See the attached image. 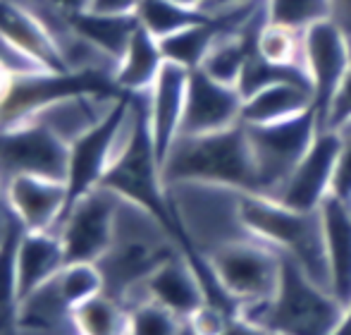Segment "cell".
I'll return each instance as SVG.
<instances>
[{
    "label": "cell",
    "instance_id": "6da1fadb",
    "mask_svg": "<svg viewBox=\"0 0 351 335\" xmlns=\"http://www.w3.org/2000/svg\"><path fill=\"white\" fill-rule=\"evenodd\" d=\"M160 175L165 187L204 182V185H225L244 192L258 189L244 122L210 135L177 137L160 168Z\"/></svg>",
    "mask_w": 351,
    "mask_h": 335
},
{
    "label": "cell",
    "instance_id": "7a4b0ae2",
    "mask_svg": "<svg viewBox=\"0 0 351 335\" xmlns=\"http://www.w3.org/2000/svg\"><path fill=\"white\" fill-rule=\"evenodd\" d=\"M239 211L244 225L291 259L313 283L330 290L325 230L318 211H299L261 192H241Z\"/></svg>",
    "mask_w": 351,
    "mask_h": 335
},
{
    "label": "cell",
    "instance_id": "3957f363",
    "mask_svg": "<svg viewBox=\"0 0 351 335\" xmlns=\"http://www.w3.org/2000/svg\"><path fill=\"white\" fill-rule=\"evenodd\" d=\"M125 96L110 67H72L65 72L32 70L17 75L10 93L0 103V127L36 120L48 108L62 103L115 101Z\"/></svg>",
    "mask_w": 351,
    "mask_h": 335
},
{
    "label": "cell",
    "instance_id": "277c9868",
    "mask_svg": "<svg viewBox=\"0 0 351 335\" xmlns=\"http://www.w3.org/2000/svg\"><path fill=\"white\" fill-rule=\"evenodd\" d=\"M342 304L285 256L280 288L265 314L263 326L285 335H337L344 323Z\"/></svg>",
    "mask_w": 351,
    "mask_h": 335
},
{
    "label": "cell",
    "instance_id": "5b68a950",
    "mask_svg": "<svg viewBox=\"0 0 351 335\" xmlns=\"http://www.w3.org/2000/svg\"><path fill=\"white\" fill-rule=\"evenodd\" d=\"M132 93L115 98L106 113L84 127L77 137L70 141V159H67V204H65V218L70 209L82 196L101 187L103 175L108 172L112 159H115V144L120 137L122 127L132 117ZM62 223V220H60Z\"/></svg>",
    "mask_w": 351,
    "mask_h": 335
},
{
    "label": "cell",
    "instance_id": "8992f818",
    "mask_svg": "<svg viewBox=\"0 0 351 335\" xmlns=\"http://www.w3.org/2000/svg\"><path fill=\"white\" fill-rule=\"evenodd\" d=\"M244 127L246 137H249L251 156H254L256 180H258L256 192L275 196L296 163L304 159L308 146L313 144L320 130V120L313 108V111L289 117V120Z\"/></svg>",
    "mask_w": 351,
    "mask_h": 335
},
{
    "label": "cell",
    "instance_id": "52a82bcc",
    "mask_svg": "<svg viewBox=\"0 0 351 335\" xmlns=\"http://www.w3.org/2000/svg\"><path fill=\"white\" fill-rule=\"evenodd\" d=\"M70 141L41 120L0 127V172L41 175L53 180L67 177Z\"/></svg>",
    "mask_w": 351,
    "mask_h": 335
},
{
    "label": "cell",
    "instance_id": "ba28073f",
    "mask_svg": "<svg viewBox=\"0 0 351 335\" xmlns=\"http://www.w3.org/2000/svg\"><path fill=\"white\" fill-rule=\"evenodd\" d=\"M120 196L96 187L77 201L58 225L65 264H98L112 249Z\"/></svg>",
    "mask_w": 351,
    "mask_h": 335
},
{
    "label": "cell",
    "instance_id": "9c48e42d",
    "mask_svg": "<svg viewBox=\"0 0 351 335\" xmlns=\"http://www.w3.org/2000/svg\"><path fill=\"white\" fill-rule=\"evenodd\" d=\"M304 70L313 89L315 113L323 117L351 70V36L335 19L313 24L304 32Z\"/></svg>",
    "mask_w": 351,
    "mask_h": 335
},
{
    "label": "cell",
    "instance_id": "30bf717a",
    "mask_svg": "<svg viewBox=\"0 0 351 335\" xmlns=\"http://www.w3.org/2000/svg\"><path fill=\"white\" fill-rule=\"evenodd\" d=\"M339 161V135L332 127H320L313 144L285 180L275 199L299 211H318L332 194Z\"/></svg>",
    "mask_w": 351,
    "mask_h": 335
},
{
    "label": "cell",
    "instance_id": "8fae6325",
    "mask_svg": "<svg viewBox=\"0 0 351 335\" xmlns=\"http://www.w3.org/2000/svg\"><path fill=\"white\" fill-rule=\"evenodd\" d=\"M136 290H141L139 299H153L184 321H189L204 304L213 302L208 273L184 251H177L162 261Z\"/></svg>",
    "mask_w": 351,
    "mask_h": 335
},
{
    "label": "cell",
    "instance_id": "7c38bea8",
    "mask_svg": "<svg viewBox=\"0 0 351 335\" xmlns=\"http://www.w3.org/2000/svg\"><path fill=\"white\" fill-rule=\"evenodd\" d=\"M241 108L244 96L239 89L213 80L204 70H191L180 137L230 130L241 122Z\"/></svg>",
    "mask_w": 351,
    "mask_h": 335
},
{
    "label": "cell",
    "instance_id": "4fadbf2b",
    "mask_svg": "<svg viewBox=\"0 0 351 335\" xmlns=\"http://www.w3.org/2000/svg\"><path fill=\"white\" fill-rule=\"evenodd\" d=\"M67 204L65 180L14 175L5 185V206L24 230H58Z\"/></svg>",
    "mask_w": 351,
    "mask_h": 335
},
{
    "label": "cell",
    "instance_id": "5bb4252c",
    "mask_svg": "<svg viewBox=\"0 0 351 335\" xmlns=\"http://www.w3.org/2000/svg\"><path fill=\"white\" fill-rule=\"evenodd\" d=\"M189 72L191 70L177 65V62L165 60L158 80L153 82L151 91L146 93L151 137L160 168L165 163L172 144L180 137L182 115H184V103H186V89H189Z\"/></svg>",
    "mask_w": 351,
    "mask_h": 335
},
{
    "label": "cell",
    "instance_id": "9a60e30c",
    "mask_svg": "<svg viewBox=\"0 0 351 335\" xmlns=\"http://www.w3.org/2000/svg\"><path fill=\"white\" fill-rule=\"evenodd\" d=\"M0 36L46 70H72L70 58L65 56L51 29L32 10L14 0H0Z\"/></svg>",
    "mask_w": 351,
    "mask_h": 335
},
{
    "label": "cell",
    "instance_id": "2e32d148",
    "mask_svg": "<svg viewBox=\"0 0 351 335\" xmlns=\"http://www.w3.org/2000/svg\"><path fill=\"white\" fill-rule=\"evenodd\" d=\"M328 251L330 292L335 294L344 312L351 307V209L344 199L330 194L320 206Z\"/></svg>",
    "mask_w": 351,
    "mask_h": 335
},
{
    "label": "cell",
    "instance_id": "e0dca14e",
    "mask_svg": "<svg viewBox=\"0 0 351 335\" xmlns=\"http://www.w3.org/2000/svg\"><path fill=\"white\" fill-rule=\"evenodd\" d=\"M65 266V249L58 230H24L17 247L19 302L51 283Z\"/></svg>",
    "mask_w": 351,
    "mask_h": 335
},
{
    "label": "cell",
    "instance_id": "ac0fdd59",
    "mask_svg": "<svg viewBox=\"0 0 351 335\" xmlns=\"http://www.w3.org/2000/svg\"><path fill=\"white\" fill-rule=\"evenodd\" d=\"M313 108V89L308 82L282 80L268 84V86L251 93L249 98H244L241 122L244 125H270V122H282L289 117L304 115Z\"/></svg>",
    "mask_w": 351,
    "mask_h": 335
},
{
    "label": "cell",
    "instance_id": "d6986e66",
    "mask_svg": "<svg viewBox=\"0 0 351 335\" xmlns=\"http://www.w3.org/2000/svg\"><path fill=\"white\" fill-rule=\"evenodd\" d=\"M67 24L82 41L91 43L96 51H101L112 67L117 65L130 46L132 36L139 29V14L136 12H98V10H82V12L65 14Z\"/></svg>",
    "mask_w": 351,
    "mask_h": 335
},
{
    "label": "cell",
    "instance_id": "ffe728a7",
    "mask_svg": "<svg viewBox=\"0 0 351 335\" xmlns=\"http://www.w3.org/2000/svg\"><path fill=\"white\" fill-rule=\"evenodd\" d=\"M162 65H165V56H162L160 41L148 32L146 27H141L134 32L130 46H127L125 56L117 60L115 70V82L125 93H148L153 86V82L158 80Z\"/></svg>",
    "mask_w": 351,
    "mask_h": 335
},
{
    "label": "cell",
    "instance_id": "44dd1931",
    "mask_svg": "<svg viewBox=\"0 0 351 335\" xmlns=\"http://www.w3.org/2000/svg\"><path fill=\"white\" fill-rule=\"evenodd\" d=\"M220 32L222 19L217 14H213L208 22L194 24V27H186L182 32L160 38L162 56H165V60L177 62V65L186 67V70H199Z\"/></svg>",
    "mask_w": 351,
    "mask_h": 335
},
{
    "label": "cell",
    "instance_id": "7402d4cb",
    "mask_svg": "<svg viewBox=\"0 0 351 335\" xmlns=\"http://www.w3.org/2000/svg\"><path fill=\"white\" fill-rule=\"evenodd\" d=\"M22 233V223L10 211H5V225L0 235V331L17 316V247Z\"/></svg>",
    "mask_w": 351,
    "mask_h": 335
},
{
    "label": "cell",
    "instance_id": "603a6c76",
    "mask_svg": "<svg viewBox=\"0 0 351 335\" xmlns=\"http://www.w3.org/2000/svg\"><path fill=\"white\" fill-rule=\"evenodd\" d=\"M14 321L24 328V331H53L60 326L62 321L72 323V309L62 299L60 290L56 285V278L32 292L27 299H22L17 307V316Z\"/></svg>",
    "mask_w": 351,
    "mask_h": 335
},
{
    "label": "cell",
    "instance_id": "cb8c5ba5",
    "mask_svg": "<svg viewBox=\"0 0 351 335\" xmlns=\"http://www.w3.org/2000/svg\"><path fill=\"white\" fill-rule=\"evenodd\" d=\"M136 14H139L141 27H146L158 41L186 27L208 22L213 17L204 8H189V5L175 3V0H141Z\"/></svg>",
    "mask_w": 351,
    "mask_h": 335
},
{
    "label": "cell",
    "instance_id": "d4e9b609",
    "mask_svg": "<svg viewBox=\"0 0 351 335\" xmlns=\"http://www.w3.org/2000/svg\"><path fill=\"white\" fill-rule=\"evenodd\" d=\"M72 326L79 335H127V307L101 292L72 309Z\"/></svg>",
    "mask_w": 351,
    "mask_h": 335
},
{
    "label": "cell",
    "instance_id": "484cf974",
    "mask_svg": "<svg viewBox=\"0 0 351 335\" xmlns=\"http://www.w3.org/2000/svg\"><path fill=\"white\" fill-rule=\"evenodd\" d=\"M254 48L263 60L273 62V65L299 67V70H304V32L282 27V24L265 22L256 32Z\"/></svg>",
    "mask_w": 351,
    "mask_h": 335
},
{
    "label": "cell",
    "instance_id": "4316f807",
    "mask_svg": "<svg viewBox=\"0 0 351 335\" xmlns=\"http://www.w3.org/2000/svg\"><path fill=\"white\" fill-rule=\"evenodd\" d=\"M186 321L153 299L127 307V335H184Z\"/></svg>",
    "mask_w": 351,
    "mask_h": 335
},
{
    "label": "cell",
    "instance_id": "83f0119b",
    "mask_svg": "<svg viewBox=\"0 0 351 335\" xmlns=\"http://www.w3.org/2000/svg\"><path fill=\"white\" fill-rule=\"evenodd\" d=\"M268 22L306 32L313 24L332 19V0H265Z\"/></svg>",
    "mask_w": 351,
    "mask_h": 335
},
{
    "label": "cell",
    "instance_id": "f1b7e54d",
    "mask_svg": "<svg viewBox=\"0 0 351 335\" xmlns=\"http://www.w3.org/2000/svg\"><path fill=\"white\" fill-rule=\"evenodd\" d=\"M56 285L67 307L74 309L86 299L106 292V275L98 264H67L56 275Z\"/></svg>",
    "mask_w": 351,
    "mask_h": 335
},
{
    "label": "cell",
    "instance_id": "f546056e",
    "mask_svg": "<svg viewBox=\"0 0 351 335\" xmlns=\"http://www.w3.org/2000/svg\"><path fill=\"white\" fill-rule=\"evenodd\" d=\"M232 314L215 302H208L186 321L191 335H225L230 328Z\"/></svg>",
    "mask_w": 351,
    "mask_h": 335
},
{
    "label": "cell",
    "instance_id": "4dcf8cb0",
    "mask_svg": "<svg viewBox=\"0 0 351 335\" xmlns=\"http://www.w3.org/2000/svg\"><path fill=\"white\" fill-rule=\"evenodd\" d=\"M337 135H339V161H337V172H335L332 194L349 204V199H351V120L342 122V125L337 127Z\"/></svg>",
    "mask_w": 351,
    "mask_h": 335
},
{
    "label": "cell",
    "instance_id": "1f68e13d",
    "mask_svg": "<svg viewBox=\"0 0 351 335\" xmlns=\"http://www.w3.org/2000/svg\"><path fill=\"white\" fill-rule=\"evenodd\" d=\"M347 120H351V70L347 72L344 82L339 84L337 93H335V98H332V103H330L320 127H332V130H337V127Z\"/></svg>",
    "mask_w": 351,
    "mask_h": 335
},
{
    "label": "cell",
    "instance_id": "d6a6232c",
    "mask_svg": "<svg viewBox=\"0 0 351 335\" xmlns=\"http://www.w3.org/2000/svg\"><path fill=\"white\" fill-rule=\"evenodd\" d=\"M141 5V0H93L91 10H98V12H136Z\"/></svg>",
    "mask_w": 351,
    "mask_h": 335
},
{
    "label": "cell",
    "instance_id": "836d02e7",
    "mask_svg": "<svg viewBox=\"0 0 351 335\" xmlns=\"http://www.w3.org/2000/svg\"><path fill=\"white\" fill-rule=\"evenodd\" d=\"M225 335H270V331L265 326H258V323H251L239 316H232L230 328H227Z\"/></svg>",
    "mask_w": 351,
    "mask_h": 335
},
{
    "label": "cell",
    "instance_id": "e575fe53",
    "mask_svg": "<svg viewBox=\"0 0 351 335\" xmlns=\"http://www.w3.org/2000/svg\"><path fill=\"white\" fill-rule=\"evenodd\" d=\"M332 19L351 36V0H332Z\"/></svg>",
    "mask_w": 351,
    "mask_h": 335
},
{
    "label": "cell",
    "instance_id": "d590c367",
    "mask_svg": "<svg viewBox=\"0 0 351 335\" xmlns=\"http://www.w3.org/2000/svg\"><path fill=\"white\" fill-rule=\"evenodd\" d=\"M46 3L58 8L62 14H70V12H82V10H91L93 0H46Z\"/></svg>",
    "mask_w": 351,
    "mask_h": 335
},
{
    "label": "cell",
    "instance_id": "8d00e7d4",
    "mask_svg": "<svg viewBox=\"0 0 351 335\" xmlns=\"http://www.w3.org/2000/svg\"><path fill=\"white\" fill-rule=\"evenodd\" d=\"M258 0H210L206 5V12L215 14V12H225V10H234V8H244V5H254Z\"/></svg>",
    "mask_w": 351,
    "mask_h": 335
},
{
    "label": "cell",
    "instance_id": "74e56055",
    "mask_svg": "<svg viewBox=\"0 0 351 335\" xmlns=\"http://www.w3.org/2000/svg\"><path fill=\"white\" fill-rule=\"evenodd\" d=\"M175 3H182V5H189V8H204L210 3V0H175Z\"/></svg>",
    "mask_w": 351,
    "mask_h": 335
},
{
    "label": "cell",
    "instance_id": "f35d334b",
    "mask_svg": "<svg viewBox=\"0 0 351 335\" xmlns=\"http://www.w3.org/2000/svg\"><path fill=\"white\" fill-rule=\"evenodd\" d=\"M0 211H8V206H5V189L0 187Z\"/></svg>",
    "mask_w": 351,
    "mask_h": 335
},
{
    "label": "cell",
    "instance_id": "ab89813d",
    "mask_svg": "<svg viewBox=\"0 0 351 335\" xmlns=\"http://www.w3.org/2000/svg\"><path fill=\"white\" fill-rule=\"evenodd\" d=\"M0 48H12V46H10V43H8V41H5V38H3V36H0ZM14 51H17V48H14Z\"/></svg>",
    "mask_w": 351,
    "mask_h": 335
},
{
    "label": "cell",
    "instance_id": "60d3db41",
    "mask_svg": "<svg viewBox=\"0 0 351 335\" xmlns=\"http://www.w3.org/2000/svg\"><path fill=\"white\" fill-rule=\"evenodd\" d=\"M270 335H285V333H275V331H270Z\"/></svg>",
    "mask_w": 351,
    "mask_h": 335
},
{
    "label": "cell",
    "instance_id": "b9f144b4",
    "mask_svg": "<svg viewBox=\"0 0 351 335\" xmlns=\"http://www.w3.org/2000/svg\"><path fill=\"white\" fill-rule=\"evenodd\" d=\"M349 209H351V199H349Z\"/></svg>",
    "mask_w": 351,
    "mask_h": 335
},
{
    "label": "cell",
    "instance_id": "7bdbcfd3",
    "mask_svg": "<svg viewBox=\"0 0 351 335\" xmlns=\"http://www.w3.org/2000/svg\"><path fill=\"white\" fill-rule=\"evenodd\" d=\"M0 235H3V230H0Z\"/></svg>",
    "mask_w": 351,
    "mask_h": 335
}]
</instances>
